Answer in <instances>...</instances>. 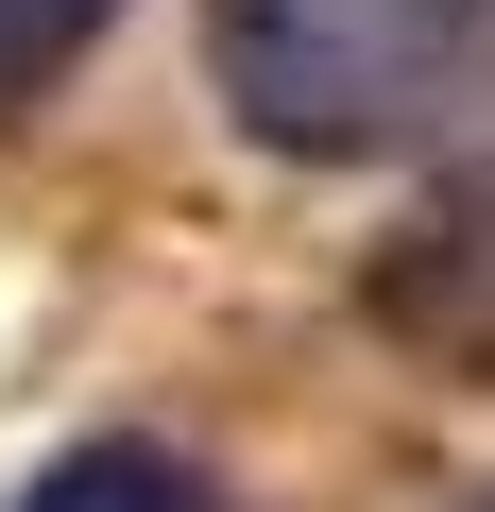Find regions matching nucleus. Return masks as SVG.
<instances>
[{
  "label": "nucleus",
  "instance_id": "20e7f679",
  "mask_svg": "<svg viewBox=\"0 0 495 512\" xmlns=\"http://www.w3.org/2000/svg\"><path fill=\"white\" fill-rule=\"evenodd\" d=\"M103 18H120V0H0V120H35V103L103 52Z\"/></svg>",
  "mask_w": 495,
  "mask_h": 512
},
{
  "label": "nucleus",
  "instance_id": "7ed1b4c3",
  "mask_svg": "<svg viewBox=\"0 0 495 512\" xmlns=\"http://www.w3.org/2000/svg\"><path fill=\"white\" fill-rule=\"evenodd\" d=\"M0 512H239L188 444H69V461H35Z\"/></svg>",
  "mask_w": 495,
  "mask_h": 512
},
{
  "label": "nucleus",
  "instance_id": "39448f33",
  "mask_svg": "<svg viewBox=\"0 0 495 512\" xmlns=\"http://www.w3.org/2000/svg\"><path fill=\"white\" fill-rule=\"evenodd\" d=\"M478 512H495V495H478Z\"/></svg>",
  "mask_w": 495,
  "mask_h": 512
},
{
  "label": "nucleus",
  "instance_id": "f03ea898",
  "mask_svg": "<svg viewBox=\"0 0 495 512\" xmlns=\"http://www.w3.org/2000/svg\"><path fill=\"white\" fill-rule=\"evenodd\" d=\"M376 325H393L427 376H495V154L444 171V205L376 256Z\"/></svg>",
  "mask_w": 495,
  "mask_h": 512
},
{
  "label": "nucleus",
  "instance_id": "f257e3e1",
  "mask_svg": "<svg viewBox=\"0 0 495 512\" xmlns=\"http://www.w3.org/2000/svg\"><path fill=\"white\" fill-rule=\"evenodd\" d=\"M478 35V0H205V86L257 154H393Z\"/></svg>",
  "mask_w": 495,
  "mask_h": 512
}]
</instances>
